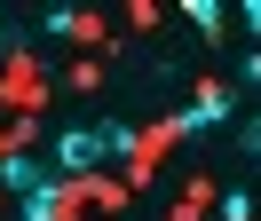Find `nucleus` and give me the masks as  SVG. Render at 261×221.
<instances>
[{
    "mask_svg": "<svg viewBox=\"0 0 261 221\" xmlns=\"http://www.w3.org/2000/svg\"><path fill=\"white\" fill-rule=\"evenodd\" d=\"M127 142H135V126H64V134H56V166H64V174H87L95 158L127 150Z\"/></svg>",
    "mask_w": 261,
    "mask_h": 221,
    "instance_id": "obj_1",
    "label": "nucleus"
},
{
    "mask_svg": "<svg viewBox=\"0 0 261 221\" xmlns=\"http://www.w3.org/2000/svg\"><path fill=\"white\" fill-rule=\"evenodd\" d=\"M190 126H198V134L229 126V87H222V79H198V95H190Z\"/></svg>",
    "mask_w": 261,
    "mask_h": 221,
    "instance_id": "obj_2",
    "label": "nucleus"
},
{
    "mask_svg": "<svg viewBox=\"0 0 261 221\" xmlns=\"http://www.w3.org/2000/svg\"><path fill=\"white\" fill-rule=\"evenodd\" d=\"M24 221H71V182H64V174H56L48 189H32V198H24Z\"/></svg>",
    "mask_w": 261,
    "mask_h": 221,
    "instance_id": "obj_3",
    "label": "nucleus"
},
{
    "mask_svg": "<svg viewBox=\"0 0 261 221\" xmlns=\"http://www.w3.org/2000/svg\"><path fill=\"white\" fill-rule=\"evenodd\" d=\"M0 182L16 189V198H32V189H48V182H56V174H48V166H40V158H8V166H0Z\"/></svg>",
    "mask_w": 261,
    "mask_h": 221,
    "instance_id": "obj_4",
    "label": "nucleus"
},
{
    "mask_svg": "<svg viewBox=\"0 0 261 221\" xmlns=\"http://www.w3.org/2000/svg\"><path fill=\"white\" fill-rule=\"evenodd\" d=\"M182 24L190 32H222V8H214V0H182Z\"/></svg>",
    "mask_w": 261,
    "mask_h": 221,
    "instance_id": "obj_5",
    "label": "nucleus"
},
{
    "mask_svg": "<svg viewBox=\"0 0 261 221\" xmlns=\"http://www.w3.org/2000/svg\"><path fill=\"white\" fill-rule=\"evenodd\" d=\"M238 142H245V158H261V110H253V119L238 126Z\"/></svg>",
    "mask_w": 261,
    "mask_h": 221,
    "instance_id": "obj_6",
    "label": "nucleus"
},
{
    "mask_svg": "<svg viewBox=\"0 0 261 221\" xmlns=\"http://www.w3.org/2000/svg\"><path fill=\"white\" fill-rule=\"evenodd\" d=\"M238 79H245V87H261V47H253V56L238 63Z\"/></svg>",
    "mask_w": 261,
    "mask_h": 221,
    "instance_id": "obj_7",
    "label": "nucleus"
},
{
    "mask_svg": "<svg viewBox=\"0 0 261 221\" xmlns=\"http://www.w3.org/2000/svg\"><path fill=\"white\" fill-rule=\"evenodd\" d=\"M238 16H245V32H253V40H261V0H245Z\"/></svg>",
    "mask_w": 261,
    "mask_h": 221,
    "instance_id": "obj_8",
    "label": "nucleus"
}]
</instances>
